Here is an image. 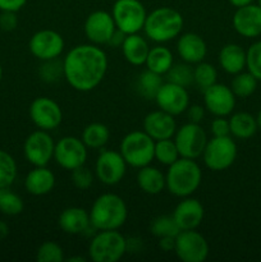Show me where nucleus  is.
I'll return each mask as SVG.
<instances>
[{
	"label": "nucleus",
	"instance_id": "nucleus-3",
	"mask_svg": "<svg viewBox=\"0 0 261 262\" xmlns=\"http://www.w3.org/2000/svg\"><path fill=\"white\" fill-rule=\"evenodd\" d=\"M183 26L184 19L178 10L170 7H160L147 13L142 31L148 40L164 43L178 37Z\"/></svg>",
	"mask_w": 261,
	"mask_h": 262
},
{
	"label": "nucleus",
	"instance_id": "nucleus-20",
	"mask_svg": "<svg viewBox=\"0 0 261 262\" xmlns=\"http://www.w3.org/2000/svg\"><path fill=\"white\" fill-rule=\"evenodd\" d=\"M171 216L181 230L196 229L204 220L205 210L199 200L188 196L183 197V200L177 205Z\"/></svg>",
	"mask_w": 261,
	"mask_h": 262
},
{
	"label": "nucleus",
	"instance_id": "nucleus-23",
	"mask_svg": "<svg viewBox=\"0 0 261 262\" xmlns=\"http://www.w3.org/2000/svg\"><path fill=\"white\" fill-rule=\"evenodd\" d=\"M58 225L67 234H84V232L91 227L90 212L82 207H67L59 215Z\"/></svg>",
	"mask_w": 261,
	"mask_h": 262
},
{
	"label": "nucleus",
	"instance_id": "nucleus-36",
	"mask_svg": "<svg viewBox=\"0 0 261 262\" xmlns=\"http://www.w3.org/2000/svg\"><path fill=\"white\" fill-rule=\"evenodd\" d=\"M25 209L22 197L9 188L0 189V212L7 216H17Z\"/></svg>",
	"mask_w": 261,
	"mask_h": 262
},
{
	"label": "nucleus",
	"instance_id": "nucleus-53",
	"mask_svg": "<svg viewBox=\"0 0 261 262\" xmlns=\"http://www.w3.org/2000/svg\"><path fill=\"white\" fill-rule=\"evenodd\" d=\"M3 79V67H2V63H0V82H2Z\"/></svg>",
	"mask_w": 261,
	"mask_h": 262
},
{
	"label": "nucleus",
	"instance_id": "nucleus-29",
	"mask_svg": "<svg viewBox=\"0 0 261 262\" xmlns=\"http://www.w3.org/2000/svg\"><path fill=\"white\" fill-rule=\"evenodd\" d=\"M173 64V53L170 51V49L163 45H156L154 48H150L147 59L145 61L146 69L161 74V76L168 73V71L171 68Z\"/></svg>",
	"mask_w": 261,
	"mask_h": 262
},
{
	"label": "nucleus",
	"instance_id": "nucleus-24",
	"mask_svg": "<svg viewBox=\"0 0 261 262\" xmlns=\"http://www.w3.org/2000/svg\"><path fill=\"white\" fill-rule=\"evenodd\" d=\"M55 187V176L48 166H33L25 178V188L32 196H45Z\"/></svg>",
	"mask_w": 261,
	"mask_h": 262
},
{
	"label": "nucleus",
	"instance_id": "nucleus-42",
	"mask_svg": "<svg viewBox=\"0 0 261 262\" xmlns=\"http://www.w3.org/2000/svg\"><path fill=\"white\" fill-rule=\"evenodd\" d=\"M72 182L76 188L86 191L94 183V174L87 166L82 165L72 170Z\"/></svg>",
	"mask_w": 261,
	"mask_h": 262
},
{
	"label": "nucleus",
	"instance_id": "nucleus-25",
	"mask_svg": "<svg viewBox=\"0 0 261 262\" xmlns=\"http://www.w3.org/2000/svg\"><path fill=\"white\" fill-rule=\"evenodd\" d=\"M122 54L125 60L135 67L143 66L147 59L150 45L143 36L138 33H130L125 36V40L122 45Z\"/></svg>",
	"mask_w": 261,
	"mask_h": 262
},
{
	"label": "nucleus",
	"instance_id": "nucleus-26",
	"mask_svg": "<svg viewBox=\"0 0 261 262\" xmlns=\"http://www.w3.org/2000/svg\"><path fill=\"white\" fill-rule=\"evenodd\" d=\"M219 64L225 73H240L246 68V50L238 43H227L219 51Z\"/></svg>",
	"mask_w": 261,
	"mask_h": 262
},
{
	"label": "nucleus",
	"instance_id": "nucleus-28",
	"mask_svg": "<svg viewBox=\"0 0 261 262\" xmlns=\"http://www.w3.org/2000/svg\"><path fill=\"white\" fill-rule=\"evenodd\" d=\"M230 136L238 140H248L258 130L256 117L246 112H238L229 118Z\"/></svg>",
	"mask_w": 261,
	"mask_h": 262
},
{
	"label": "nucleus",
	"instance_id": "nucleus-17",
	"mask_svg": "<svg viewBox=\"0 0 261 262\" xmlns=\"http://www.w3.org/2000/svg\"><path fill=\"white\" fill-rule=\"evenodd\" d=\"M155 102L159 109L171 115H181L189 106V94L186 87L165 82L161 84L155 96Z\"/></svg>",
	"mask_w": 261,
	"mask_h": 262
},
{
	"label": "nucleus",
	"instance_id": "nucleus-43",
	"mask_svg": "<svg viewBox=\"0 0 261 262\" xmlns=\"http://www.w3.org/2000/svg\"><path fill=\"white\" fill-rule=\"evenodd\" d=\"M210 130H211L212 137L230 136L229 119H225V117H215V119L210 124Z\"/></svg>",
	"mask_w": 261,
	"mask_h": 262
},
{
	"label": "nucleus",
	"instance_id": "nucleus-41",
	"mask_svg": "<svg viewBox=\"0 0 261 262\" xmlns=\"http://www.w3.org/2000/svg\"><path fill=\"white\" fill-rule=\"evenodd\" d=\"M40 77L44 82L48 83H54L59 81L61 77H64L63 61H58L56 59L53 60H45L40 68Z\"/></svg>",
	"mask_w": 261,
	"mask_h": 262
},
{
	"label": "nucleus",
	"instance_id": "nucleus-27",
	"mask_svg": "<svg viewBox=\"0 0 261 262\" xmlns=\"http://www.w3.org/2000/svg\"><path fill=\"white\" fill-rule=\"evenodd\" d=\"M136 181L141 191L151 196L161 193L166 188L165 174L155 166L146 165L138 169Z\"/></svg>",
	"mask_w": 261,
	"mask_h": 262
},
{
	"label": "nucleus",
	"instance_id": "nucleus-22",
	"mask_svg": "<svg viewBox=\"0 0 261 262\" xmlns=\"http://www.w3.org/2000/svg\"><path fill=\"white\" fill-rule=\"evenodd\" d=\"M177 51L182 60L192 66L204 61L207 54V45L204 38L197 33H181L177 40Z\"/></svg>",
	"mask_w": 261,
	"mask_h": 262
},
{
	"label": "nucleus",
	"instance_id": "nucleus-54",
	"mask_svg": "<svg viewBox=\"0 0 261 262\" xmlns=\"http://www.w3.org/2000/svg\"><path fill=\"white\" fill-rule=\"evenodd\" d=\"M257 5L261 8V0H257Z\"/></svg>",
	"mask_w": 261,
	"mask_h": 262
},
{
	"label": "nucleus",
	"instance_id": "nucleus-30",
	"mask_svg": "<svg viewBox=\"0 0 261 262\" xmlns=\"http://www.w3.org/2000/svg\"><path fill=\"white\" fill-rule=\"evenodd\" d=\"M110 138V130L102 123H90L89 125H86L82 132L81 140L83 141L84 145L87 146V148H92V150H99L102 148L107 142H109Z\"/></svg>",
	"mask_w": 261,
	"mask_h": 262
},
{
	"label": "nucleus",
	"instance_id": "nucleus-31",
	"mask_svg": "<svg viewBox=\"0 0 261 262\" xmlns=\"http://www.w3.org/2000/svg\"><path fill=\"white\" fill-rule=\"evenodd\" d=\"M164 81L161 74H158L155 72L146 69V71H143L138 76L137 89L141 96L145 97L146 100H153L155 99L156 94H158L159 89H160Z\"/></svg>",
	"mask_w": 261,
	"mask_h": 262
},
{
	"label": "nucleus",
	"instance_id": "nucleus-18",
	"mask_svg": "<svg viewBox=\"0 0 261 262\" xmlns=\"http://www.w3.org/2000/svg\"><path fill=\"white\" fill-rule=\"evenodd\" d=\"M235 95L232 89L222 83H214L204 91V106L215 117H228L235 107Z\"/></svg>",
	"mask_w": 261,
	"mask_h": 262
},
{
	"label": "nucleus",
	"instance_id": "nucleus-33",
	"mask_svg": "<svg viewBox=\"0 0 261 262\" xmlns=\"http://www.w3.org/2000/svg\"><path fill=\"white\" fill-rule=\"evenodd\" d=\"M181 158L179 151L177 148L176 142L171 138L155 141V151H154V159L158 160L161 165L169 166L176 163Z\"/></svg>",
	"mask_w": 261,
	"mask_h": 262
},
{
	"label": "nucleus",
	"instance_id": "nucleus-32",
	"mask_svg": "<svg viewBox=\"0 0 261 262\" xmlns=\"http://www.w3.org/2000/svg\"><path fill=\"white\" fill-rule=\"evenodd\" d=\"M257 79L250 73V72H240L234 74L232 82H230V89L233 94L238 99H246L250 97L257 89Z\"/></svg>",
	"mask_w": 261,
	"mask_h": 262
},
{
	"label": "nucleus",
	"instance_id": "nucleus-10",
	"mask_svg": "<svg viewBox=\"0 0 261 262\" xmlns=\"http://www.w3.org/2000/svg\"><path fill=\"white\" fill-rule=\"evenodd\" d=\"M209 243L196 229L181 230L176 237L174 252L183 262H204L209 256Z\"/></svg>",
	"mask_w": 261,
	"mask_h": 262
},
{
	"label": "nucleus",
	"instance_id": "nucleus-2",
	"mask_svg": "<svg viewBox=\"0 0 261 262\" xmlns=\"http://www.w3.org/2000/svg\"><path fill=\"white\" fill-rule=\"evenodd\" d=\"M127 217V204L115 193L100 194L90 210V222L96 230H118Z\"/></svg>",
	"mask_w": 261,
	"mask_h": 262
},
{
	"label": "nucleus",
	"instance_id": "nucleus-35",
	"mask_svg": "<svg viewBox=\"0 0 261 262\" xmlns=\"http://www.w3.org/2000/svg\"><path fill=\"white\" fill-rule=\"evenodd\" d=\"M18 176V166L9 152L0 150V189L9 188Z\"/></svg>",
	"mask_w": 261,
	"mask_h": 262
},
{
	"label": "nucleus",
	"instance_id": "nucleus-19",
	"mask_svg": "<svg viewBox=\"0 0 261 262\" xmlns=\"http://www.w3.org/2000/svg\"><path fill=\"white\" fill-rule=\"evenodd\" d=\"M232 25L235 32L243 37H258L261 35V8L253 3L237 8L233 14Z\"/></svg>",
	"mask_w": 261,
	"mask_h": 262
},
{
	"label": "nucleus",
	"instance_id": "nucleus-12",
	"mask_svg": "<svg viewBox=\"0 0 261 262\" xmlns=\"http://www.w3.org/2000/svg\"><path fill=\"white\" fill-rule=\"evenodd\" d=\"M87 155V146L83 141L74 136H66L55 143L54 160L66 170L72 171L78 166L84 165Z\"/></svg>",
	"mask_w": 261,
	"mask_h": 262
},
{
	"label": "nucleus",
	"instance_id": "nucleus-50",
	"mask_svg": "<svg viewBox=\"0 0 261 262\" xmlns=\"http://www.w3.org/2000/svg\"><path fill=\"white\" fill-rule=\"evenodd\" d=\"M230 5H233L234 8H241V7H245V5L248 4H252L253 0H228Z\"/></svg>",
	"mask_w": 261,
	"mask_h": 262
},
{
	"label": "nucleus",
	"instance_id": "nucleus-14",
	"mask_svg": "<svg viewBox=\"0 0 261 262\" xmlns=\"http://www.w3.org/2000/svg\"><path fill=\"white\" fill-rule=\"evenodd\" d=\"M63 36L54 30H40L31 36L28 41V50L38 60L58 59L64 50Z\"/></svg>",
	"mask_w": 261,
	"mask_h": 262
},
{
	"label": "nucleus",
	"instance_id": "nucleus-11",
	"mask_svg": "<svg viewBox=\"0 0 261 262\" xmlns=\"http://www.w3.org/2000/svg\"><path fill=\"white\" fill-rule=\"evenodd\" d=\"M55 142L48 130L30 133L23 143V155L32 166H46L54 159Z\"/></svg>",
	"mask_w": 261,
	"mask_h": 262
},
{
	"label": "nucleus",
	"instance_id": "nucleus-47",
	"mask_svg": "<svg viewBox=\"0 0 261 262\" xmlns=\"http://www.w3.org/2000/svg\"><path fill=\"white\" fill-rule=\"evenodd\" d=\"M125 36L127 35H125L124 32H122V31L118 30L117 28V30L114 31V33L112 35V37H110L107 45H109L110 48H114V49L122 48L123 42H124V40H125Z\"/></svg>",
	"mask_w": 261,
	"mask_h": 262
},
{
	"label": "nucleus",
	"instance_id": "nucleus-6",
	"mask_svg": "<svg viewBox=\"0 0 261 262\" xmlns=\"http://www.w3.org/2000/svg\"><path fill=\"white\" fill-rule=\"evenodd\" d=\"M127 253V239L118 230H97L89 245L94 262H117Z\"/></svg>",
	"mask_w": 261,
	"mask_h": 262
},
{
	"label": "nucleus",
	"instance_id": "nucleus-46",
	"mask_svg": "<svg viewBox=\"0 0 261 262\" xmlns=\"http://www.w3.org/2000/svg\"><path fill=\"white\" fill-rule=\"evenodd\" d=\"M28 0H0V12H19Z\"/></svg>",
	"mask_w": 261,
	"mask_h": 262
},
{
	"label": "nucleus",
	"instance_id": "nucleus-7",
	"mask_svg": "<svg viewBox=\"0 0 261 262\" xmlns=\"http://www.w3.org/2000/svg\"><path fill=\"white\" fill-rule=\"evenodd\" d=\"M237 152V145L230 136L212 137L207 140L202 152V160L210 170L222 171L233 165Z\"/></svg>",
	"mask_w": 261,
	"mask_h": 262
},
{
	"label": "nucleus",
	"instance_id": "nucleus-51",
	"mask_svg": "<svg viewBox=\"0 0 261 262\" xmlns=\"http://www.w3.org/2000/svg\"><path fill=\"white\" fill-rule=\"evenodd\" d=\"M68 261H76V262H84L86 261V258H83V257H79V256H77V257H69L68 258Z\"/></svg>",
	"mask_w": 261,
	"mask_h": 262
},
{
	"label": "nucleus",
	"instance_id": "nucleus-39",
	"mask_svg": "<svg viewBox=\"0 0 261 262\" xmlns=\"http://www.w3.org/2000/svg\"><path fill=\"white\" fill-rule=\"evenodd\" d=\"M36 260L38 262H61L64 261V251L56 242L46 241L37 248Z\"/></svg>",
	"mask_w": 261,
	"mask_h": 262
},
{
	"label": "nucleus",
	"instance_id": "nucleus-49",
	"mask_svg": "<svg viewBox=\"0 0 261 262\" xmlns=\"http://www.w3.org/2000/svg\"><path fill=\"white\" fill-rule=\"evenodd\" d=\"M8 235H9V225L4 220L0 219V242L4 241Z\"/></svg>",
	"mask_w": 261,
	"mask_h": 262
},
{
	"label": "nucleus",
	"instance_id": "nucleus-34",
	"mask_svg": "<svg viewBox=\"0 0 261 262\" xmlns=\"http://www.w3.org/2000/svg\"><path fill=\"white\" fill-rule=\"evenodd\" d=\"M217 81V71L212 64L206 61H200L194 64L193 68V83L199 87L201 91H205L216 83Z\"/></svg>",
	"mask_w": 261,
	"mask_h": 262
},
{
	"label": "nucleus",
	"instance_id": "nucleus-38",
	"mask_svg": "<svg viewBox=\"0 0 261 262\" xmlns=\"http://www.w3.org/2000/svg\"><path fill=\"white\" fill-rule=\"evenodd\" d=\"M166 78H168V82L179 84V86H183L187 89L193 83V68L191 67V64L186 63V61L173 64L166 73Z\"/></svg>",
	"mask_w": 261,
	"mask_h": 262
},
{
	"label": "nucleus",
	"instance_id": "nucleus-44",
	"mask_svg": "<svg viewBox=\"0 0 261 262\" xmlns=\"http://www.w3.org/2000/svg\"><path fill=\"white\" fill-rule=\"evenodd\" d=\"M18 20L17 12H0V30L5 31V32H12L15 28L18 27Z\"/></svg>",
	"mask_w": 261,
	"mask_h": 262
},
{
	"label": "nucleus",
	"instance_id": "nucleus-8",
	"mask_svg": "<svg viewBox=\"0 0 261 262\" xmlns=\"http://www.w3.org/2000/svg\"><path fill=\"white\" fill-rule=\"evenodd\" d=\"M112 15L115 27L125 35H130L143 30L147 12L140 0H117L113 5Z\"/></svg>",
	"mask_w": 261,
	"mask_h": 262
},
{
	"label": "nucleus",
	"instance_id": "nucleus-13",
	"mask_svg": "<svg viewBox=\"0 0 261 262\" xmlns=\"http://www.w3.org/2000/svg\"><path fill=\"white\" fill-rule=\"evenodd\" d=\"M127 171V163L119 151L104 150L95 163V176L105 186L120 183Z\"/></svg>",
	"mask_w": 261,
	"mask_h": 262
},
{
	"label": "nucleus",
	"instance_id": "nucleus-1",
	"mask_svg": "<svg viewBox=\"0 0 261 262\" xmlns=\"http://www.w3.org/2000/svg\"><path fill=\"white\" fill-rule=\"evenodd\" d=\"M107 55L99 45L82 43L73 46L63 59L64 78L79 92L96 89L107 72Z\"/></svg>",
	"mask_w": 261,
	"mask_h": 262
},
{
	"label": "nucleus",
	"instance_id": "nucleus-16",
	"mask_svg": "<svg viewBox=\"0 0 261 262\" xmlns=\"http://www.w3.org/2000/svg\"><path fill=\"white\" fill-rule=\"evenodd\" d=\"M117 30L112 13L106 10H95L87 15L83 32L87 40L94 45H107L110 37Z\"/></svg>",
	"mask_w": 261,
	"mask_h": 262
},
{
	"label": "nucleus",
	"instance_id": "nucleus-40",
	"mask_svg": "<svg viewBox=\"0 0 261 262\" xmlns=\"http://www.w3.org/2000/svg\"><path fill=\"white\" fill-rule=\"evenodd\" d=\"M246 68L257 81H261V41H256L246 50Z\"/></svg>",
	"mask_w": 261,
	"mask_h": 262
},
{
	"label": "nucleus",
	"instance_id": "nucleus-21",
	"mask_svg": "<svg viewBox=\"0 0 261 262\" xmlns=\"http://www.w3.org/2000/svg\"><path fill=\"white\" fill-rule=\"evenodd\" d=\"M143 130L155 141L173 138L177 130L174 115L161 109L154 110L143 119Z\"/></svg>",
	"mask_w": 261,
	"mask_h": 262
},
{
	"label": "nucleus",
	"instance_id": "nucleus-37",
	"mask_svg": "<svg viewBox=\"0 0 261 262\" xmlns=\"http://www.w3.org/2000/svg\"><path fill=\"white\" fill-rule=\"evenodd\" d=\"M150 232L156 238L177 237L181 229L171 215H160L150 223Z\"/></svg>",
	"mask_w": 261,
	"mask_h": 262
},
{
	"label": "nucleus",
	"instance_id": "nucleus-48",
	"mask_svg": "<svg viewBox=\"0 0 261 262\" xmlns=\"http://www.w3.org/2000/svg\"><path fill=\"white\" fill-rule=\"evenodd\" d=\"M174 245H176V237L159 238V248L161 251H164V252L174 251Z\"/></svg>",
	"mask_w": 261,
	"mask_h": 262
},
{
	"label": "nucleus",
	"instance_id": "nucleus-45",
	"mask_svg": "<svg viewBox=\"0 0 261 262\" xmlns=\"http://www.w3.org/2000/svg\"><path fill=\"white\" fill-rule=\"evenodd\" d=\"M205 110L206 109H205V106H202V105H199V104L189 105L186 110L188 122L197 123V124H200L205 117Z\"/></svg>",
	"mask_w": 261,
	"mask_h": 262
},
{
	"label": "nucleus",
	"instance_id": "nucleus-15",
	"mask_svg": "<svg viewBox=\"0 0 261 262\" xmlns=\"http://www.w3.org/2000/svg\"><path fill=\"white\" fill-rule=\"evenodd\" d=\"M30 118L38 129H56L63 120V112L55 100L46 96L36 97L30 105Z\"/></svg>",
	"mask_w": 261,
	"mask_h": 262
},
{
	"label": "nucleus",
	"instance_id": "nucleus-9",
	"mask_svg": "<svg viewBox=\"0 0 261 262\" xmlns=\"http://www.w3.org/2000/svg\"><path fill=\"white\" fill-rule=\"evenodd\" d=\"M174 142H176L181 158L196 160L200 156H202L205 146L207 143V135L201 125L188 122L182 127L177 128Z\"/></svg>",
	"mask_w": 261,
	"mask_h": 262
},
{
	"label": "nucleus",
	"instance_id": "nucleus-4",
	"mask_svg": "<svg viewBox=\"0 0 261 262\" xmlns=\"http://www.w3.org/2000/svg\"><path fill=\"white\" fill-rule=\"evenodd\" d=\"M166 189L176 197H188L199 189L202 182V170L193 159L179 158L168 166L165 174Z\"/></svg>",
	"mask_w": 261,
	"mask_h": 262
},
{
	"label": "nucleus",
	"instance_id": "nucleus-52",
	"mask_svg": "<svg viewBox=\"0 0 261 262\" xmlns=\"http://www.w3.org/2000/svg\"><path fill=\"white\" fill-rule=\"evenodd\" d=\"M256 122H257V128L258 130H261V110L258 112L257 117H256Z\"/></svg>",
	"mask_w": 261,
	"mask_h": 262
},
{
	"label": "nucleus",
	"instance_id": "nucleus-5",
	"mask_svg": "<svg viewBox=\"0 0 261 262\" xmlns=\"http://www.w3.org/2000/svg\"><path fill=\"white\" fill-rule=\"evenodd\" d=\"M155 140L150 137L145 130H132L127 133L120 141L119 152L127 165L132 168H142L150 165L154 160Z\"/></svg>",
	"mask_w": 261,
	"mask_h": 262
}]
</instances>
